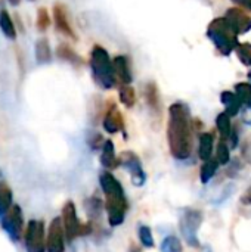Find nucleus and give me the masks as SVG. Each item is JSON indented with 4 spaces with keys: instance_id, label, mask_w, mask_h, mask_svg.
Segmentation results:
<instances>
[{
    "instance_id": "nucleus-18",
    "label": "nucleus",
    "mask_w": 251,
    "mask_h": 252,
    "mask_svg": "<svg viewBox=\"0 0 251 252\" xmlns=\"http://www.w3.org/2000/svg\"><path fill=\"white\" fill-rule=\"evenodd\" d=\"M36 61L38 63H47L52 61V50L46 37H41L36 41Z\"/></svg>"
},
{
    "instance_id": "nucleus-4",
    "label": "nucleus",
    "mask_w": 251,
    "mask_h": 252,
    "mask_svg": "<svg viewBox=\"0 0 251 252\" xmlns=\"http://www.w3.org/2000/svg\"><path fill=\"white\" fill-rule=\"evenodd\" d=\"M203 223V214L198 210H185L179 220L182 236L191 247H198V229Z\"/></svg>"
},
{
    "instance_id": "nucleus-23",
    "label": "nucleus",
    "mask_w": 251,
    "mask_h": 252,
    "mask_svg": "<svg viewBox=\"0 0 251 252\" xmlns=\"http://www.w3.org/2000/svg\"><path fill=\"white\" fill-rule=\"evenodd\" d=\"M217 167H219V162L217 159H209L203 164L201 167V171H200V179H201V183L206 185L212 180V177H215L216 171H217Z\"/></svg>"
},
{
    "instance_id": "nucleus-12",
    "label": "nucleus",
    "mask_w": 251,
    "mask_h": 252,
    "mask_svg": "<svg viewBox=\"0 0 251 252\" xmlns=\"http://www.w3.org/2000/svg\"><path fill=\"white\" fill-rule=\"evenodd\" d=\"M123 127H124V120H123L121 112L117 109V106L114 103H109V106L105 112V117H104V130L114 134V133H118L120 130H123Z\"/></svg>"
},
{
    "instance_id": "nucleus-19",
    "label": "nucleus",
    "mask_w": 251,
    "mask_h": 252,
    "mask_svg": "<svg viewBox=\"0 0 251 252\" xmlns=\"http://www.w3.org/2000/svg\"><path fill=\"white\" fill-rule=\"evenodd\" d=\"M220 99H222V103H223L225 108H226L225 112H226L229 117H234V115H237V114L240 112V109H241V102H240V99H238V96H237L235 93H232V92H223L222 96H220Z\"/></svg>"
},
{
    "instance_id": "nucleus-6",
    "label": "nucleus",
    "mask_w": 251,
    "mask_h": 252,
    "mask_svg": "<svg viewBox=\"0 0 251 252\" xmlns=\"http://www.w3.org/2000/svg\"><path fill=\"white\" fill-rule=\"evenodd\" d=\"M1 226L6 235L13 242H18L21 239L22 229H24V219H22V210L19 205L10 207V210L1 217Z\"/></svg>"
},
{
    "instance_id": "nucleus-26",
    "label": "nucleus",
    "mask_w": 251,
    "mask_h": 252,
    "mask_svg": "<svg viewBox=\"0 0 251 252\" xmlns=\"http://www.w3.org/2000/svg\"><path fill=\"white\" fill-rule=\"evenodd\" d=\"M237 56L238 59L246 65V66H251V44L250 43H238L237 49Z\"/></svg>"
},
{
    "instance_id": "nucleus-14",
    "label": "nucleus",
    "mask_w": 251,
    "mask_h": 252,
    "mask_svg": "<svg viewBox=\"0 0 251 252\" xmlns=\"http://www.w3.org/2000/svg\"><path fill=\"white\" fill-rule=\"evenodd\" d=\"M114 69H115V75L117 80L121 84H130L133 80L132 75V69H130V62L127 59V56H117L114 58Z\"/></svg>"
},
{
    "instance_id": "nucleus-17",
    "label": "nucleus",
    "mask_w": 251,
    "mask_h": 252,
    "mask_svg": "<svg viewBox=\"0 0 251 252\" xmlns=\"http://www.w3.org/2000/svg\"><path fill=\"white\" fill-rule=\"evenodd\" d=\"M145 97H146V102L149 105V108L160 114L161 112V99H160V92H158V87L155 83H148L146 84V89H145Z\"/></svg>"
},
{
    "instance_id": "nucleus-10",
    "label": "nucleus",
    "mask_w": 251,
    "mask_h": 252,
    "mask_svg": "<svg viewBox=\"0 0 251 252\" xmlns=\"http://www.w3.org/2000/svg\"><path fill=\"white\" fill-rule=\"evenodd\" d=\"M226 21L231 24L234 31L240 35L251 30V16L244 7H232L225 15Z\"/></svg>"
},
{
    "instance_id": "nucleus-29",
    "label": "nucleus",
    "mask_w": 251,
    "mask_h": 252,
    "mask_svg": "<svg viewBox=\"0 0 251 252\" xmlns=\"http://www.w3.org/2000/svg\"><path fill=\"white\" fill-rule=\"evenodd\" d=\"M216 158H217V162L219 164H223L226 165L231 159V154H229V148H228V143H225V140H220L219 145H217V151H216Z\"/></svg>"
},
{
    "instance_id": "nucleus-34",
    "label": "nucleus",
    "mask_w": 251,
    "mask_h": 252,
    "mask_svg": "<svg viewBox=\"0 0 251 252\" xmlns=\"http://www.w3.org/2000/svg\"><path fill=\"white\" fill-rule=\"evenodd\" d=\"M0 183H1V182H0Z\"/></svg>"
},
{
    "instance_id": "nucleus-7",
    "label": "nucleus",
    "mask_w": 251,
    "mask_h": 252,
    "mask_svg": "<svg viewBox=\"0 0 251 252\" xmlns=\"http://www.w3.org/2000/svg\"><path fill=\"white\" fill-rule=\"evenodd\" d=\"M120 165H123L129 173H130V179L132 183L135 186H143L145 183V173L142 170V164L138 158V155L132 151H124L120 154Z\"/></svg>"
},
{
    "instance_id": "nucleus-21",
    "label": "nucleus",
    "mask_w": 251,
    "mask_h": 252,
    "mask_svg": "<svg viewBox=\"0 0 251 252\" xmlns=\"http://www.w3.org/2000/svg\"><path fill=\"white\" fill-rule=\"evenodd\" d=\"M118 97H120V102L126 108H132L136 103V93H135V89L130 84H121L120 86Z\"/></svg>"
},
{
    "instance_id": "nucleus-32",
    "label": "nucleus",
    "mask_w": 251,
    "mask_h": 252,
    "mask_svg": "<svg viewBox=\"0 0 251 252\" xmlns=\"http://www.w3.org/2000/svg\"><path fill=\"white\" fill-rule=\"evenodd\" d=\"M235 1L240 7H244L246 10H251V0H232Z\"/></svg>"
},
{
    "instance_id": "nucleus-1",
    "label": "nucleus",
    "mask_w": 251,
    "mask_h": 252,
    "mask_svg": "<svg viewBox=\"0 0 251 252\" xmlns=\"http://www.w3.org/2000/svg\"><path fill=\"white\" fill-rule=\"evenodd\" d=\"M192 120L185 103L176 102L169 108L167 139L176 159H188L192 154Z\"/></svg>"
},
{
    "instance_id": "nucleus-28",
    "label": "nucleus",
    "mask_w": 251,
    "mask_h": 252,
    "mask_svg": "<svg viewBox=\"0 0 251 252\" xmlns=\"http://www.w3.org/2000/svg\"><path fill=\"white\" fill-rule=\"evenodd\" d=\"M36 25H37V30H38L40 32H44V31L49 28V25H50V16H49V12H47L46 7H40V9H38Z\"/></svg>"
},
{
    "instance_id": "nucleus-2",
    "label": "nucleus",
    "mask_w": 251,
    "mask_h": 252,
    "mask_svg": "<svg viewBox=\"0 0 251 252\" xmlns=\"http://www.w3.org/2000/svg\"><path fill=\"white\" fill-rule=\"evenodd\" d=\"M90 68L95 83L102 89H112L117 84V75L114 69V62L109 59L108 52L96 44L90 52Z\"/></svg>"
},
{
    "instance_id": "nucleus-20",
    "label": "nucleus",
    "mask_w": 251,
    "mask_h": 252,
    "mask_svg": "<svg viewBox=\"0 0 251 252\" xmlns=\"http://www.w3.org/2000/svg\"><path fill=\"white\" fill-rule=\"evenodd\" d=\"M216 126H217V130L220 133V137L222 140H228L232 134V124H231V117L226 114V112H222L217 115L216 118Z\"/></svg>"
},
{
    "instance_id": "nucleus-9",
    "label": "nucleus",
    "mask_w": 251,
    "mask_h": 252,
    "mask_svg": "<svg viewBox=\"0 0 251 252\" xmlns=\"http://www.w3.org/2000/svg\"><path fill=\"white\" fill-rule=\"evenodd\" d=\"M61 219H62L64 230H65V238L68 242H72L77 236H80V229H81L74 202H71V201L65 202V205L62 208V217Z\"/></svg>"
},
{
    "instance_id": "nucleus-11",
    "label": "nucleus",
    "mask_w": 251,
    "mask_h": 252,
    "mask_svg": "<svg viewBox=\"0 0 251 252\" xmlns=\"http://www.w3.org/2000/svg\"><path fill=\"white\" fill-rule=\"evenodd\" d=\"M53 18H55V25H56L58 31H61L64 35H68V37H71L74 40L77 38L75 34H74V30L71 27L67 7L62 3H56L53 6Z\"/></svg>"
},
{
    "instance_id": "nucleus-15",
    "label": "nucleus",
    "mask_w": 251,
    "mask_h": 252,
    "mask_svg": "<svg viewBox=\"0 0 251 252\" xmlns=\"http://www.w3.org/2000/svg\"><path fill=\"white\" fill-rule=\"evenodd\" d=\"M101 164H102L104 168H107V171L120 167V158L115 157L114 143H112L111 140H105V143H104V146H102Z\"/></svg>"
},
{
    "instance_id": "nucleus-30",
    "label": "nucleus",
    "mask_w": 251,
    "mask_h": 252,
    "mask_svg": "<svg viewBox=\"0 0 251 252\" xmlns=\"http://www.w3.org/2000/svg\"><path fill=\"white\" fill-rule=\"evenodd\" d=\"M139 241L145 248H152L154 247V238H152L151 229L148 226H141L139 227Z\"/></svg>"
},
{
    "instance_id": "nucleus-8",
    "label": "nucleus",
    "mask_w": 251,
    "mask_h": 252,
    "mask_svg": "<svg viewBox=\"0 0 251 252\" xmlns=\"http://www.w3.org/2000/svg\"><path fill=\"white\" fill-rule=\"evenodd\" d=\"M46 251L64 252L65 251V230L61 217H55L50 221L47 238H46Z\"/></svg>"
},
{
    "instance_id": "nucleus-31",
    "label": "nucleus",
    "mask_w": 251,
    "mask_h": 252,
    "mask_svg": "<svg viewBox=\"0 0 251 252\" xmlns=\"http://www.w3.org/2000/svg\"><path fill=\"white\" fill-rule=\"evenodd\" d=\"M241 202H243L244 205H251V188H249V189L246 190V193L241 196Z\"/></svg>"
},
{
    "instance_id": "nucleus-16",
    "label": "nucleus",
    "mask_w": 251,
    "mask_h": 252,
    "mask_svg": "<svg viewBox=\"0 0 251 252\" xmlns=\"http://www.w3.org/2000/svg\"><path fill=\"white\" fill-rule=\"evenodd\" d=\"M213 154V136L210 133H201L198 140V157L201 161L212 159Z\"/></svg>"
},
{
    "instance_id": "nucleus-27",
    "label": "nucleus",
    "mask_w": 251,
    "mask_h": 252,
    "mask_svg": "<svg viewBox=\"0 0 251 252\" xmlns=\"http://www.w3.org/2000/svg\"><path fill=\"white\" fill-rule=\"evenodd\" d=\"M161 252H182V244L176 236H167L161 247H160Z\"/></svg>"
},
{
    "instance_id": "nucleus-25",
    "label": "nucleus",
    "mask_w": 251,
    "mask_h": 252,
    "mask_svg": "<svg viewBox=\"0 0 251 252\" xmlns=\"http://www.w3.org/2000/svg\"><path fill=\"white\" fill-rule=\"evenodd\" d=\"M56 53H58V56L62 58L64 61H68V62H71V63H81L80 56H78L70 46H67V44H61V46L58 47Z\"/></svg>"
},
{
    "instance_id": "nucleus-3",
    "label": "nucleus",
    "mask_w": 251,
    "mask_h": 252,
    "mask_svg": "<svg viewBox=\"0 0 251 252\" xmlns=\"http://www.w3.org/2000/svg\"><path fill=\"white\" fill-rule=\"evenodd\" d=\"M207 34L217 52L222 55H229L238 46V34L234 31L225 16L213 19L207 28Z\"/></svg>"
},
{
    "instance_id": "nucleus-33",
    "label": "nucleus",
    "mask_w": 251,
    "mask_h": 252,
    "mask_svg": "<svg viewBox=\"0 0 251 252\" xmlns=\"http://www.w3.org/2000/svg\"><path fill=\"white\" fill-rule=\"evenodd\" d=\"M9 3H10L12 6H18V4H19V0H9Z\"/></svg>"
},
{
    "instance_id": "nucleus-5",
    "label": "nucleus",
    "mask_w": 251,
    "mask_h": 252,
    "mask_svg": "<svg viewBox=\"0 0 251 252\" xmlns=\"http://www.w3.org/2000/svg\"><path fill=\"white\" fill-rule=\"evenodd\" d=\"M25 247L28 252H46L44 223L41 220H31L27 224Z\"/></svg>"
},
{
    "instance_id": "nucleus-13",
    "label": "nucleus",
    "mask_w": 251,
    "mask_h": 252,
    "mask_svg": "<svg viewBox=\"0 0 251 252\" xmlns=\"http://www.w3.org/2000/svg\"><path fill=\"white\" fill-rule=\"evenodd\" d=\"M99 183L101 188L105 193V196H115V195H124V189L120 185V182L109 173V171H104L99 176Z\"/></svg>"
},
{
    "instance_id": "nucleus-22",
    "label": "nucleus",
    "mask_w": 251,
    "mask_h": 252,
    "mask_svg": "<svg viewBox=\"0 0 251 252\" xmlns=\"http://www.w3.org/2000/svg\"><path fill=\"white\" fill-rule=\"evenodd\" d=\"M0 28H1L3 34L7 38H10V40L16 38V30H15V25H13L12 18L7 13V10H1L0 12Z\"/></svg>"
},
{
    "instance_id": "nucleus-24",
    "label": "nucleus",
    "mask_w": 251,
    "mask_h": 252,
    "mask_svg": "<svg viewBox=\"0 0 251 252\" xmlns=\"http://www.w3.org/2000/svg\"><path fill=\"white\" fill-rule=\"evenodd\" d=\"M235 94L241 103L251 108V83H238L235 86Z\"/></svg>"
}]
</instances>
